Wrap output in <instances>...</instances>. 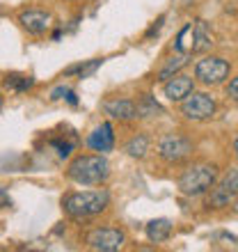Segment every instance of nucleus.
<instances>
[{
  "instance_id": "nucleus-1",
  "label": "nucleus",
  "mask_w": 238,
  "mask_h": 252,
  "mask_svg": "<svg viewBox=\"0 0 238 252\" xmlns=\"http://www.w3.org/2000/svg\"><path fill=\"white\" fill-rule=\"evenodd\" d=\"M110 204V192L108 190H83L69 192L62 197V209L71 218H89L96 213L106 211Z\"/></svg>"
},
{
  "instance_id": "nucleus-2",
  "label": "nucleus",
  "mask_w": 238,
  "mask_h": 252,
  "mask_svg": "<svg viewBox=\"0 0 238 252\" xmlns=\"http://www.w3.org/2000/svg\"><path fill=\"white\" fill-rule=\"evenodd\" d=\"M66 174H69V179H73L80 186H99L110 174V163L101 154L99 156L87 154V156H78L73 160L69 170H66Z\"/></svg>"
},
{
  "instance_id": "nucleus-3",
  "label": "nucleus",
  "mask_w": 238,
  "mask_h": 252,
  "mask_svg": "<svg viewBox=\"0 0 238 252\" xmlns=\"http://www.w3.org/2000/svg\"><path fill=\"white\" fill-rule=\"evenodd\" d=\"M218 181V167L211 163H199V165L188 167L181 177H178V192L185 197H199L208 192Z\"/></svg>"
},
{
  "instance_id": "nucleus-4",
  "label": "nucleus",
  "mask_w": 238,
  "mask_h": 252,
  "mask_svg": "<svg viewBox=\"0 0 238 252\" xmlns=\"http://www.w3.org/2000/svg\"><path fill=\"white\" fill-rule=\"evenodd\" d=\"M181 115L190 122H206L215 115V99L206 92H190L181 101Z\"/></svg>"
},
{
  "instance_id": "nucleus-5",
  "label": "nucleus",
  "mask_w": 238,
  "mask_h": 252,
  "mask_svg": "<svg viewBox=\"0 0 238 252\" xmlns=\"http://www.w3.org/2000/svg\"><path fill=\"white\" fill-rule=\"evenodd\" d=\"M229 62L218 58V55H206L195 64V78L204 85H220L229 76Z\"/></svg>"
},
{
  "instance_id": "nucleus-6",
  "label": "nucleus",
  "mask_w": 238,
  "mask_h": 252,
  "mask_svg": "<svg viewBox=\"0 0 238 252\" xmlns=\"http://www.w3.org/2000/svg\"><path fill=\"white\" fill-rule=\"evenodd\" d=\"M192 154V142L181 133H167L158 142V156L165 163H183Z\"/></svg>"
},
{
  "instance_id": "nucleus-7",
  "label": "nucleus",
  "mask_w": 238,
  "mask_h": 252,
  "mask_svg": "<svg viewBox=\"0 0 238 252\" xmlns=\"http://www.w3.org/2000/svg\"><path fill=\"white\" fill-rule=\"evenodd\" d=\"M236 197H238V167H234V170H229V172L218 181V186L211 188L208 206H213V209H222V206L232 204Z\"/></svg>"
},
{
  "instance_id": "nucleus-8",
  "label": "nucleus",
  "mask_w": 238,
  "mask_h": 252,
  "mask_svg": "<svg viewBox=\"0 0 238 252\" xmlns=\"http://www.w3.org/2000/svg\"><path fill=\"white\" fill-rule=\"evenodd\" d=\"M124 232L117 227H96L87 234V246L99 252H117L124 246Z\"/></svg>"
},
{
  "instance_id": "nucleus-9",
  "label": "nucleus",
  "mask_w": 238,
  "mask_h": 252,
  "mask_svg": "<svg viewBox=\"0 0 238 252\" xmlns=\"http://www.w3.org/2000/svg\"><path fill=\"white\" fill-rule=\"evenodd\" d=\"M19 21L30 34H44L51 28V21L53 19L44 9H26V12H21Z\"/></svg>"
},
{
  "instance_id": "nucleus-10",
  "label": "nucleus",
  "mask_w": 238,
  "mask_h": 252,
  "mask_svg": "<svg viewBox=\"0 0 238 252\" xmlns=\"http://www.w3.org/2000/svg\"><path fill=\"white\" fill-rule=\"evenodd\" d=\"M163 92H165V96L170 101H183L190 92H195V80H192L190 76L177 73V76H172L170 80H165Z\"/></svg>"
},
{
  "instance_id": "nucleus-11",
  "label": "nucleus",
  "mask_w": 238,
  "mask_h": 252,
  "mask_svg": "<svg viewBox=\"0 0 238 252\" xmlns=\"http://www.w3.org/2000/svg\"><path fill=\"white\" fill-rule=\"evenodd\" d=\"M87 147L94 149V152H110L115 147V131L110 122H103L101 126H96L89 138H87Z\"/></svg>"
},
{
  "instance_id": "nucleus-12",
  "label": "nucleus",
  "mask_w": 238,
  "mask_h": 252,
  "mask_svg": "<svg viewBox=\"0 0 238 252\" xmlns=\"http://www.w3.org/2000/svg\"><path fill=\"white\" fill-rule=\"evenodd\" d=\"M103 110H106L110 117L115 120H121V122H128L133 117H138V106L128 99H113V101H106L103 103Z\"/></svg>"
},
{
  "instance_id": "nucleus-13",
  "label": "nucleus",
  "mask_w": 238,
  "mask_h": 252,
  "mask_svg": "<svg viewBox=\"0 0 238 252\" xmlns=\"http://www.w3.org/2000/svg\"><path fill=\"white\" fill-rule=\"evenodd\" d=\"M145 232H147V239L151 243H163V241H167L172 236V222L167 218H156L147 225Z\"/></svg>"
},
{
  "instance_id": "nucleus-14",
  "label": "nucleus",
  "mask_w": 238,
  "mask_h": 252,
  "mask_svg": "<svg viewBox=\"0 0 238 252\" xmlns=\"http://www.w3.org/2000/svg\"><path fill=\"white\" fill-rule=\"evenodd\" d=\"M213 46V34L206 26V21L197 19L195 21V48H192V53H204L208 48Z\"/></svg>"
},
{
  "instance_id": "nucleus-15",
  "label": "nucleus",
  "mask_w": 238,
  "mask_h": 252,
  "mask_svg": "<svg viewBox=\"0 0 238 252\" xmlns=\"http://www.w3.org/2000/svg\"><path fill=\"white\" fill-rule=\"evenodd\" d=\"M188 60H190V55H185V53H178L177 58H170V60L158 69V80L160 83H165V80H170L172 76H177V73L188 64Z\"/></svg>"
},
{
  "instance_id": "nucleus-16",
  "label": "nucleus",
  "mask_w": 238,
  "mask_h": 252,
  "mask_svg": "<svg viewBox=\"0 0 238 252\" xmlns=\"http://www.w3.org/2000/svg\"><path fill=\"white\" fill-rule=\"evenodd\" d=\"M178 53L192 55V48H195V23H185L177 34V44H174Z\"/></svg>"
},
{
  "instance_id": "nucleus-17",
  "label": "nucleus",
  "mask_w": 238,
  "mask_h": 252,
  "mask_svg": "<svg viewBox=\"0 0 238 252\" xmlns=\"http://www.w3.org/2000/svg\"><path fill=\"white\" fill-rule=\"evenodd\" d=\"M124 152L128 154L131 158H142V156L149 152V138H147L145 133H140V135H133V138L124 145Z\"/></svg>"
},
{
  "instance_id": "nucleus-18",
  "label": "nucleus",
  "mask_w": 238,
  "mask_h": 252,
  "mask_svg": "<svg viewBox=\"0 0 238 252\" xmlns=\"http://www.w3.org/2000/svg\"><path fill=\"white\" fill-rule=\"evenodd\" d=\"M138 106V115L140 117H153V115H163V108L156 103V99H153L151 94H145L142 99L135 103Z\"/></svg>"
},
{
  "instance_id": "nucleus-19",
  "label": "nucleus",
  "mask_w": 238,
  "mask_h": 252,
  "mask_svg": "<svg viewBox=\"0 0 238 252\" xmlns=\"http://www.w3.org/2000/svg\"><path fill=\"white\" fill-rule=\"evenodd\" d=\"M101 62L103 60H89V62H85V64H73V66H69V69L64 71V76H73V73H78L80 78H85V76H89V73H94L96 69H99Z\"/></svg>"
},
{
  "instance_id": "nucleus-20",
  "label": "nucleus",
  "mask_w": 238,
  "mask_h": 252,
  "mask_svg": "<svg viewBox=\"0 0 238 252\" xmlns=\"http://www.w3.org/2000/svg\"><path fill=\"white\" fill-rule=\"evenodd\" d=\"M5 87L16 90V92H23V90H28V87H32V78H28V76H19V73H12V76H7Z\"/></svg>"
},
{
  "instance_id": "nucleus-21",
  "label": "nucleus",
  "mask_w": 238,
  "mask_h": 252,
  "mask_svg": "<svg viewBox=\"0 0 238 252\" xmlns=\"http://www.w3.org/2000/svg\"><path fill=\"white\" fill-rule=\"evenodd\" d=\"M51 145H53L55 149H58V156H60V158H66V156H69V154L73 152V142H71V140L53 138V140H51Z\"/></svg>"
},
{
  "instance_id": "nucleus-22",
  "label": "nucleus",
  "mask_w": 238,
  "mask_h": 252,
  "mask_svg": "<svg viewBox=\"0 0 238 252\" xmlns=\"http://www.w3.org/2000/svg\"><path fill=\"white\" fill-rule=\"evenodd\" d=\"M227 96H229V99H234L238 103V76L229 80V85H227Z\"/></svg>"
},
{
  "instance_id": "nucleus-23",
  "label": "nucleus",
  "mask_w": 238,
  "mask_h": 252,
  "mask_svg": "<svg viewBox=\"0 0 238 252\" xmlns=\"http://www.w3.org/2000/svg\"><path fill=\"white\" fill-rule=\"evenodd\" d=\"M66 101H69V103H71V106H76V103H78V99H76V94H73L71 90H69V92H66Z\"/></svg>"
},
{
  "instance_id": "nucleus-24",
  "label": "nucleus",
  "mask_w": 238,
  "mask_h": 252,
  "mask_svg": "<svg viewBox=\"0 0 238 252\" xmlns=\"http://www.w3.org/2000/svg\"><path fill=\"white\" fill-rule=\"evenodd\" d=\"M232 206H234V213H238V197L232 202Z\"/></svg>"
},
{
  "instance_id": "nucleus-25",
  "label": "nucleus",
  "mask_w": 238,
  "mask_h": 252,
  "mask_svg": "<svg viewBox=\"0 0 238 252\" xmlns=\"http://www.w3.org/2000/svg\"><path fill=\"white\" fill-rule=\"evenodd\" d=\"M234 152H236V156H238V138L234 140Z\"/></svg>"
},
{
  "instance_id": "nucleus-26",
  "label": "nucleus",
  "mask_w": 238,
  "mask_h": 252,
  "mask_svg": "<svg viewBox=\"0 0 238 252\" xmlns=\"http://www.w3.org/2000/svg\"><path fill=\"white\" fill-rule=\"evenodd\" d=\"M2 103H5V99H2V94H0V110H2Z\"/></svg>"
}]
</instances>
